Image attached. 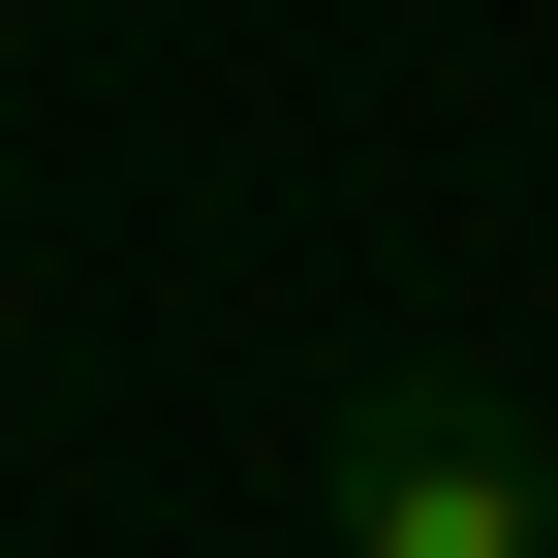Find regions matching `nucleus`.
Here are the masks:
<instances>
[{
    "mask_svg": "<svg viewBox=\"0 0 558 558\" xmlns=\"http://www.w3.org/2000/svg\"><path fill=\"white\" fill-rule=\"evenodd\" d=\"M341 558H558L527 373H373V403H341Z\"/></svg>",
    "mask_w": 558,
    "mask_h": 558,
    "instance_id": "nucleus-1",
    "label": "nucleus"
},
{
    "mask_svg": "<svg viewBox=\"0 0 558 558\" xmlns=\"http://www.w3.org/2000/svg\"><path fill=\"white\" fill-rule=\"evenodd\" d=\"M527 435H558V373H527Z\"/></svg>",
    "mask_w": 558,
    "mask_h": 558,
    "instance_id": "nucleus-2",
    "label": "nucleus"
}]
</instances>
